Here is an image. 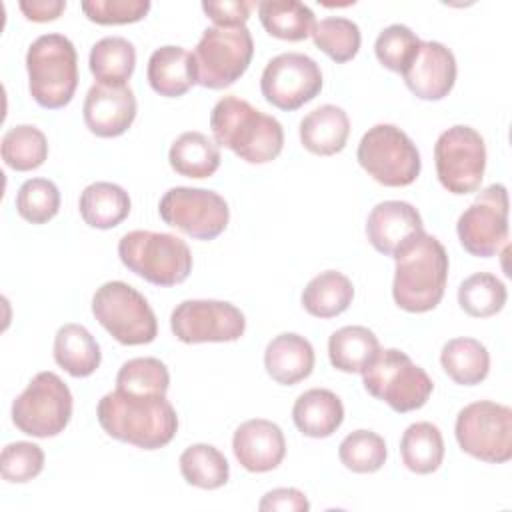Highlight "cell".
<instances>
[{
	"label": "cell",
	"mask_w": 512,
	"mask_h": 512,
	"mask_svg": "<svg viewBox=\"0 0 512 512\" xmlns=\"http://www.w3.org/2000/svg\"><path fill=\"white\" fill-rule=\"evenodd\" d=\"M44 468V452L32 442H10L0 454V474L6 482H28Z\"/></svg>",
	"instance_id": "b9f144b4"
},
{
	"label": "cell",
	"mask_w": 512,
	"mask_h": 512,
	"mask_svg": "<svg viewBox=\"0 0 512 512\" xmlns=\"http://www.w3.org/2000/svg\"><path fill=\"white\" fill-rule=\"evenodd\" d=\"M16 210L30 224H44L60 210V192L52 180L30 178L16 194Z\"/></svg>",
	"instance_id": "ab89813d"
},
{
	"label": "cell",
	"mask_w": 512,
	"mask_h": 512,
	"mask_svg": "<svg viewBox=\"0 0 512 512\" xmlns=\"http://www.w3.org/2000/svg\"><path fill=\"white\" fill-rule=\"evenodd\" d=\"M146 76L156 94L178 98L196 84L194 56L182 46H160L148 60Z\"/></svg>",
	"instance_id": "7402d4cb"
},
{
	"label": "cell",
	"mask_w": 512,
	"mask_h": 512,
	"mask_svg": "<svg viewBox=\"0 0 512 512\" xmlns=\"http://www.w3.org/2000/svg\"><path fill=\"white\" fill-rule=\"evenodd\" d=\"M18 6L28 20L48 22V20H56L64 12L66 2L64 0H22Z\"/></svg>",
	"instance_id": "bcb514c9"
},
{
	"label": "cell",
	"mask_w": 512,
	"mask_h": 512,
	"mask_svg": "<svg viewBox=\"0 0 512 512\" xmlns=\"http://www.w3.org/2000/svg\"><path fill=\"white\" fill-rule=\"evenodd\" d=\"M96 416L102 430L142 450L166 446L178 430V416L166 396L114 390L100 398Z\"/></svg>",
	"instance_id": "6da1fadb"
},
{
	"label": "cell",
	"mask_w": 512,
	"mask_h": 512,
	"mask_svg": "<svg viewBox=\"0 0 512 512\" xmlns=\"http://www.w3.org/2000/svg\"><path fill=\"white\" fill-rule=\"evenodd\" d=\"M92 314L120 344H148L158 334V322L148 300L130 284L112 280L102 284L92 298Z\"/></svg>",
	"instance_id": "52a82bcc"
},
{
	"label": "cell",
	"mask_w": 512,
	"mask_h": 512,
	"mask_svg": "<svg viewBox=\"0 0 512 512\" xmlns=\"http://www.w3.org/2000/svg\"><path fill=\"white\" fill-rule=\"evenodd\" d=\"M54 360L74 378H86L100 366V346L82 324H64L54 336Z\"/></svg>",
	"instance_id": "d4e9b609"
},
{
	"label": "cell",
	"mask_w": 512,
	"mask_h": 512,
	"mask_svg": "<svg viewBox=\"0 0 512 512\" xmlns=\"http://www.w3.org/2000/svg\"><path fill=\"white\" fill-rule=\"evenodd\" d=\"M72 416V394L54 372H38L12 402L14 426L34 438L60 434Z\"/></svg>",
	"instance_id": "30bf717a"
},
{
	"label": "cell",
	"mask_w": 512,
	"mask_h": 512,
	"mask_svg": "<svg viewBox=\"0 0 512 512\" xmlns=\"http://www.w3.org/2000/svg\"><path fill=\"white\" fill-rule=\"evenodd\" d=\"M440 184L452 194L476 192L486 170V144L480 132L456 124L444 130L434 146Z\"/></svg>",
	"instance_id": "7c38bea8"
},
{
	"label": "cell",
	"mask_w": 512,
	"mask_h": 512,
	"mask_svg": "<svg viewBox=\"0 0 512 512\" xmlns=\"http://www.w3.org/2000/svg\"><path fill=\"white\" fill-rule=\"evenodd\" d=\"M422 232L420 212L402 200H384L376 204L366 220L368 242L378 252L392 258Z\"/></svg>",
	"instance_id": "d6986e66"
},
{
	"label": "cell",
	"mask_w": 512,
	"mask_h": 512,
	"mask_svg": "<svg viewBox=\"0 0 512 512\" xmlns=\"http://www.w3.org/2000/svg\"><path fill=\"white\" fill-rule=\"evenodd\" d=\"M184 480L202 490H216L228 482L230 466L224 454L210 444H192L180 454Z\"/></svg>",
	"instance_id": "836d02e7"
},
{
	"label": "cell",
	"mask_w": 512,
	"mask_h": 512,
	"mask_svg": "<svg viewBox=\"0 0 512 512\" xmlns=\"http://www.w3.org/2000/svg\"><path fill=\"white\" fill-rule=\"evenodd\" d=\"M420 42L422 40L408 26L392 24L378 34L374 52L384 68L402 74L412 56L416 54Z\"/></svg>",
	"instance_id": "60d3db41"
},
{
	"label": "cell",
	"mask_w": 512,
	"mask_h": 512,
	"mask_svg": "<svg viewBox=\"0 0 512 512\" xmlns=\"http://www.w3.org/2000/svg\"><path fill=\"white\" fill-rule=\"evenodd\" d=\"M256 6V2L246 0H224V2H202V10L208 14V18L222 28H236L244 26L250 18V10Z\"/></svg>",
	"instance_id": "ee69618b"
},
{
	"label": "cell",
	"mask_w": 512,
	"mask_h": 512,
	"mask_svg": "<svg viewBox=\"0 0 512 512\" xmlns=\"http://www.w3.org/2000/svg\"><path fill=\"white\" fill-rule=\"evenodd\" d=\"M258 16L270 36L288 42L312 36L316 26L314 12L298 0H262L258 2Z\"/></svg>",
	"instance_id": "4316f807"
},
{
	"label": "cell",
	"mask_w": 512,
	"mask_h": 512,
	"mask_svg": "<svg viewBox=\"0 0 512 512\" xmlns=\"http://www.w3.org/2000/svg\"><path fill=\"white\" fill-rule=\"evenodd\" d=\"M394 260V302L402 310L414 314L436 308L444 296L448 280V254L442 242L422 232L406 244Z\"/></svg>",
	"instance_id": "3957f363"
},
{
	"label": "cell",
	"mask_w": 512,
	"mask_h": 512,
	"mask_svg": "<svg viewBox=\"0 0 512 512\" xmlns=\"http://www.w3.org/2000/svg\"><path fill=\"white\" fill-rule=\"evenodd\" d=\"M80 216L98 230L118 226L130 214L128 192L112 182H94L80 194Z\"/></svg>",
	"instance_id": "484cf974"
},
{
	"label": "cell",
	"mask_w": 512,
	"mask_h": 512,
	"mask_svg": "<svg viewBox=\"0 0 512 512\" xmlns=\"http://www.w3.org/2000/svg\"><path fill=\"white\" fill-rule=\"evenodd\" d=\"M404 466L416 474L436 472L444 460V440L432 422L410 424L400 440Z\"/></svg>",
	"instance_id": "1f68e13d"
},
{
	"label": "cell",
	"mask_w": 512,
	"mask_h": 512,
	"mask_svg": "<svg viewBox=\"0 0 512 512\" xmlns=\"http://www.w3.org/2000/svg\"><path fill=\"white\" fill-rule=\"evenodd\" d=\"M292 420L304 436L328 438L340 428L344 420V406L332 390L312 388L296 398Z\"/></svg>",
	"instance_id": "603a6c76"
},
{
	"label": "cell",
	"mask_w": 512,
	"mask_h": 512,
	"mask_svg": "<svg viewBox=\"0 0 512 512\" xmlns=\"http://www.w3.org/2000/svg\"><path fill=\"white\" fill-rule=\"evenodd\" d=\"M456 440L460 448L490 464L512 458V410L492 400H478L464 406L456 418Z\"/></svg>",
	"instance_id": "8fae6325"
},
{
	"label": "cell",
	"mask_w": 512,
	"mask_h": 512,
	"mask_svg": "<svg viewBox=\"0 0 512 512\" xmlns=\"http://www.w3.org/2000/svg\"><path fill=\"white\" fill-rule=\"evenodd\" d=\"M266 102L280 110H298L322 90V72L316 60L300 52H284L272 58L260 78Z\"/></svg>",
	"instance_id": "9a60e30c"
},
{
	"label": "cell",
	"mask_w": 512,
	"mask_h": 512,
	"mask_svg": "<svg viewBox=\"0 0 512 512\" xmlns=\"http://www.w3.org/2000/svg\"><path fill=\"white\" fill-rule=\"evenodd\" d=\"M28 88L48 110L64 108L78 86V54L64 34H42L26 52Z\"/></svg>",
	"instance_id": "277c9868"
},
{
	"label": "cell",
	"mask_w": 512,
	"mask_h": 512,
	"mask_svg": "<svg viewBox=\"0 0 512 512\" xmlns=\"http://www.w3.org/2000/svg\"><path fill=\"white\" fill-rule=\"evenodd\" d=\"M350 134L348 114L334 104H324L300 122L302 146L318 156H332L346 146Z\"/></svg>",
	"instance_id": "cb8c5ba5"
},
{
	"label": "cell",
	"mask_w": 512,
	"mask_h": 512,
	"mask_svg": "<svg viewBox=\"0 0 512 512\" xmlns=\"http://www.w3.org/2000/svg\"><path fill=\"white\" fill-rule=\"evenodd\" d=\"M506 286L490 272L468 276L458 288V304L472 318H488L506 304Z\"/></svg>",
	"instance_id": "d590c367"
},
{
	"label": "cell",
	"mask_w": 512,
	"mask_h": 512,
	"mask_svg": "<svg viewBox=\"0 0 512 512\" xmlns=\"http://www.w3.org/2000/svg\"><path fill=\"white\" fill-rule=\"evenodd\" d=\"M440 362L444 372L462 386L480 384L490 370V354L476 338H452L442 346Z\"/></svg>",
	"instance_id": "f546056e"
},
{
	"label": "cell",
	"mask_w": 512,
	"mask_h": 512,
	"mask_svg": "<svg viewBox=\"0 0 512 512\" xmlns=\"http://www.w3.org/2000/svg\"><path fill=\"white\" fill-rule=\"evenodd\" d=\"M380 342L366 326H344L328 340V356L340 372H362L366 364L378 354Z\"/></svg>",
	"instance_id": "4dcf8cb0"
},
{
	"label": "cell",
	"mask_w": 512,
	"mask_h": 512,
	"mask_svg": "<svg viewBox=\"0 0 512 512\" xmlns=\"http://www.w3.org/2000/svg\"><path fill=\"white\" fill-rule=\"evenodd\" d=\"M2 160L18 170L28 172L44 164L48 156V140L42 130L32 124H18L2 136Z\"/></svg>",
	"instance_id": "e575fe53"
},
{
	"label": "cell",
	"mask_w": 512,
	"mask_h": 512,
	"mask_svg": "<svg viewBox=\"0 0 512 512\" xmlns=\"http://www.w3.org/2000/svg\"><path fill=\"white\" fill-rule=\"evenodd\" d=\"M168 386V368L158 358H132L116 374V388L122 392L166 396Z\"/></svg>",
	"instance_id": "f35d334b"
},
{
	"label": "cell",
	"mask_w": 512,
	"mask_h": 512,
	"mask_svg": "<svg viewBox=\"0 0 512 512\" xmlns=\"http://www.w3.org/2000/svg\"><path fill=\"white\" fill-rule=\"evenodd\" d=\"M460 244L478 258L494 256L508 240V192L504 184H490L460 214L456 222Z\"/></svg>",
	"instance_id": "5bb4252c"
},
{
	"label": "cell",
	"mask_w": 512,
	"mask_h": 512,
	"mask_svg": "<svg viewBox=\"0 0 512 512\" xmlns=\"http://www.w3.org/2000/svg\"><path fill=\"white\" fill-rule=\"evenodd\" d=\"M264 366L272 380L284 386H292L312 374L314 348L300 334H278L268 342L264 350Z\"/></svg>",
	"instance_id": "44dd1931"
},
{
	"label": "cell",
	"mask_w": 512,
	"mask_h": 512,
	"mask_svg": "<svg viewBox=\"0 0 512 512\" xmlns=\"http://www.w3.org/2000/svg\"><path fill=\"white\" fill-rule=\"evenodd\" d=\"M254 40L246 26L206 28L192 52L196 84L222 90L232 86L250 66Z\"/></svg>",
	"instance_id": "ba28073f"
},
{
	"label": "cell",
	"mask_w": 512,
	"mask_h": 512,
	"mask_svg": "<svg viewBox=\"0 0 512 512\" xmlns=\"http://www.w3.org/2000/svg\"><path fill=\"white\" fill-rule=\"evenodd\" d=\"M160 218L196 240H214L230 220L226 200L206 188L176 186L170 188L158 204Z\"/></svg>",
	"instance_id": "4fadbf2b"
},
{
	"label": "cell",
	"mask_w": 512,
	"mask_h": 512,
	"mask_svg": "<svg viewBox=\"0 0 512 512\" xmlns=\"http://www.w3.org/2000/svg\"><path fill=\"white\" fill-rule=\"evenodd\" d=\"M386 454L384 438L372 430L350 432L338 448L340 462L356 474H370L380 470L386 462Z\"/></svg>",
	"instance_id": "74e56055"
},
{
	"label": "cell",
	"mask_w": 512,
	"mask_h": 512,
	"mask_svg": "<svg viewBox=\"0 0 512 512\" xmlns=\"http://www.w3.org/2000/svg\"><path fill=\"white\" fill-rule=\"evenodd\" d=\"M90 72L100 84L122 86L136 66V50L122 36H106L90 50Z\"/></svg>",
	"instance_id": "d6a6232c"
},
{
	"label": "cell",
	"mask_w": 512,
	"mask_h": 512,
	"mask_svg": "<svg viewBox=\"0 0 512 512\" xmlns=\"http://www.w3.org/2000/svg\"><path fill=\"white\" fill-rule=\"evenodd\" d=\"M364 388L370 396L386 402L396 412H412L422 408L432 394V380L396 348L378 350V354L360 372Z\"/></svg>",
	"instance_id": "8992f818"
},
{
	"label": "cell",
	"mask_w": 512,
	"mask_h": 512,
	"mask_svg": "<svg viewBox=\"0 0 512 512\" xmlns=\"http://www.w3.org/2000/svg\"><path fill=\"white\" fill-rule=\"evenodd\" d=\"M168 160L180 176L208 178L220 166V148L202 132H184L172 142Z\"/></svg>",
	"instance_id": "83f0119b"
},
{
	"label": "cell",
	"mask_w": 512,
	"mask_h": 512,
	"mask_svg": "<svg viewBox=\"0 0 512 512\" xmlns=\"http://www.w3.org/2000/svg\"><path fill=\"white\" fill-rule=\"evenodd\" d=\"M88 20L96 24H130L142 20L148 10V0H84L80 4Z\"/></svg>",
	"instance_id": "7bdbcfd3"
},
{
	"label": "cell",
	"mask_w": 512,
	"mask_h": 512,
	"mask_svg": "<svg viewBox=\"0 0 512 512\" xmlns=\"http://www.w3.org/2000/svg\"><path fill=\"white\" fill-rule=\"evenodd\" d=\"M232 450L240 466L248 472H268L284 460L286 440L278 424L254 418L236 428Z\"/></svg>",
	"instance_id": "ffe728a7"
},
{
	"label": "cell",
	"mask_w": 512,
	"mask_h": 512,
	"mask_svg": "<svg viewBox=\"0 0 512 512\" xmlns=\"http://www.w3.org/2000/svg\"><path fill=\"white\" fill-rule=\"evenodd\" d=\"M258 508L262 512H306L310 502L298 488H274L264 494Z\"/></svg>",
	"instance_id": "f6af8a7d"
},
{
	"label": "cell",
	"mask_w": 512,
	"mask_h": 512,
	"mask_svg": "<svg viewBox=\"0 0 512 512\" xmlns=\"http://www.w3.org/2000/svg\"><path fill=\"white\" fill-rule=\"evenodd\" d=\"M356 158L382 186H408L420 174V152L416 144L394 124L372 126L362 136Z\"/></svg>",
	"instance_id": "9c48e42d"
},
{
	"label": "cell",
	"mask_w": 512,
	"mask_h": 512,
	"mask_svg": "<svg viewBox=\"0 0 512 512\" xmlns=\"http://www.w3.org/2000/svg\"><path fill=\"white\" fill-rule=\"evenodd\" d=\"M210 128L218 146L250 164L274 160L284 146L282 124L238 96H224L214 104Z\"/></svg>",
	"instance_id": "7a4b0ae2"
},
{
	"label": "cell",
	"mask_w": 512,
	"mask_h": 512,
	"mask_svg": "<svg viewBox=\"0 0 512 512\" xmlns=\"http://www.w3.org/2000/svg\"><path fill=\"white\" fill-rule=\"evenodd\" d=\"M408 90L422 100H442L456 82V58L440 42H420L416 54L402 72Z\"/></svg>",
	"instance_id": "e0dca14e"
},
{
	"label": "cell",
	"mask_w": 512,
	"mask_h": 512,
	"mask_svg": "<svg viewBox=\"0 0 512 512\" xmlns=\"http://www.w3.org/2000/svg\"><path fill=\"white\" fill-rule=\"evenodd\" d=\"M312 40L316 48H320L334 62L342 64L358 54L362 36L356 22L342 16H330L316 22L312 30Z\"/></svg>",
	"instance_id": "8d00e7d4"
},
{
	"label": "cell",
	"mask_w": 512,
	"mask_h": 512,
	"mask_svg": "<svg viewBox=\"0 0 512 512\" xmlns=\"http://www.w3.org/2000/svg\"><path fill=\"white\" fill-rule=\"evenodd\" d=\"M352 298L354 286L350 278L338 270H326L306 284L302 306L316 318H334L352 304Z\"/></svg>",
	"instance_id": "f1b7e54d"
},
{
	"label": "cell",
	"mask_w": 512,
	"mask_h": 512,
	"mask_svg": "<svg viewBox=\"0 0 512 512\" xmlns=\"http://www.w3.org/2000/svg\"><path fill=\"white\" fill-rule=\"evenodd\" d=\"M84 122L88 130L100 138L124 134L136 118V96L128 84L96 82L84 100Z\"/></svg>",
	"instance_id": "ac0fdd59"
},
{
	"label": "cell",
	"mask_w": 512,
	"mask_h": 512,
	"mask_svg": "<svg viewBox=\"0 0 512 512\" xmlns=\"http://www.w3.org/2000/svg\"><path fill=\"white\" fill-rule=\"evenodd\" d=\"M174 336L184 344L234 342L244 334L240 308L222 300H184L170 316Z\"/></svg>",
	"instance_id": "2e32d148"
},
{
	"label": "cell",
	"mask_w": 512,
	"mask_h": 512,
	"mask_svg": "<svg viewBox=\"0 0 512 512\" xmlns=\"http://www.w3.org/2000/svg\"><path fill=\"white\" fill-rule=\"evenodd\" d=\"M122 264L156 286L182 284L192 272V254L188 244L166 232L132 230L118 242Z\"/></svg>",
	"instance_id": "5b68a950"
}]
</instances>
